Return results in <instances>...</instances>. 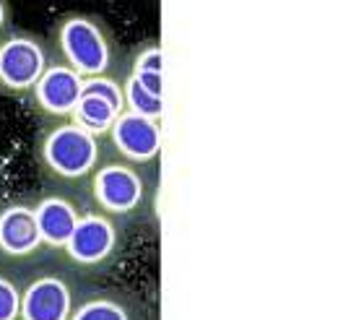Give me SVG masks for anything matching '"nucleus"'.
<instances>
[{
    "label": "nucleus",
    "instance_id": "1",
    "mask_svg": "<svg viewBox=\"0 0 356 320\" xmlns=\"http://www.w3.org/2000/svg\"><path fill=\"white\" fill-rule=\"evenodd\" d=\"M52 61L68 65L81 79L118 73L120 45L109 24L94 13H65L60 16L47 37Z\"/></svg>",
    "mask_w": 356,
    "mask_h": 320
},
{
    "label": "nucleus",
    "instance_id": "2",
    "mask_svg": "<svg viewBox=\"0 0 356 320\" xmlns=\"http://www.w3.org/2000/svg\"><path fill=\"white\" fill-rule=\"evenodd\" d=\"M34 157L40 170L60 182V185H73V182L89 180V175L102 159L99 138L91 136L73 120L47 122L37 133L34 141Z\"/></svg>",
    "mask_w": 356,
    "mask_h": 320
},
{
    "label": "nucleus",
    "instance_id": "3",
    "mask_svg": "<svg viewBox=\"0 0 356 320\" xmlns=\"http://www.w3.org/2000/svg\"><path fill=\"white\" fill-rule=\"evenodd\" d=\"M52 61L44 37L34 31L8 29L0 34V94L24 99Z\"/></svg>",
    "mask_w": 356,
    "mask_h": 320
},
{
    "label": "nucleus",
    "instance_id": "4",
    "mask_svg": "<svg viewBox=\"0 0 356 320\" xmlns=\"http://www.w3.org/2000/svg\"><path fill=\"white\" fill-rule=\"evenodd\" d=\"M89 193L97 211L112 219L133 216L146 203V180L136 164L122 159L99 161L89 175Z\"/></svg>",
    "mask_w": 356,
    "mask_h": 320
},
{
    "label": "nucleus",
    "instance_id": "5",
    "mask_svg": "<svg viewBox=\"0 0 356 320\" xmlns=\"http://www.w3.org/2000/svg\"><path fill=\"white\" fill-rule=\"evenodd\" d=\"M65 255L73 266L86 271L109 269L122 253V232L118 221L102 211H81L76 230L65 242Z\"/></svg>",
    "mask_w": 356,
    "mask_h": 320
},
{
    "label": "nucleus",
    "instance_id": "6",
    "mask_svg": "<svg viewBox=\"0 0 356 320\" xmlns=\"http://www.w3.org/2000/svg\"><path fill=\"white\" fill-rule=\"evenodd\" d=\"M81 86H83V79L76 70H70L68 65H63L58 61H50L44 73L31 86L26 99H29L31 110L37 112L42 120H70L73 107L81 99Z\"/></svg>",
    "mask_w": 356,
    "mask_h": 320
},
{
    "label": "nucleus",
    "instance_id": "7",
    "mask_svg": "<svg viewBox=\"0 0 356 320\" xmlns=\"http://www.w3.org/2000/svg\"><path fill=\"white\" fill-rule=\"evenodd\" d=\"M107 141L115 157L136 167H149L161 151V128L159 120L122 110L107 130Z\"/></svg>",
    "mask_w": 356,
    "mask_h": 320
},
{
    "label": "nucleus",
    "instance_id": "8",
    "mask_svg": "<svg viewBox=\"0 0 356 320\" xmlns=\"http://www.w3.org/2000/svg\"><path fill=\"white\" fill-rule=\"evenodd\" d=\"M70 310L73 291L58 273H42L21 289L19 320H68Z\"/></svg>",
    "mask_w": 356,
    "mask_h": 320
},
{
    "label": "nucleus",
    "instance_id": "9",
    "mask_svg": "<svg viewBox=\"0 0 356 320\" xmlns=\"http://www.w3.org/2000/svg\"><path fill=\"white\" fill-rule=\"evenodd\" d=\"M42 248L31 200H8L0 209V255L16 260L34 258Z\"/></svg>",
    "mask_w": 356,
    "mask_h": 320
},
{
    "label": "nucleus",
    "instance_id": "10",
    "mask_svg": "<svg viewBox=\"0 0 356 320\" xmlns=\"http://www.w3.org/2000/svg\"><path fill=\"white\" fill-rule=\"evenodd\" d=\"M31 209H34V219L40 227L42 245L50 250H63L81 216L76 200L63 193H44L37 200H31Z\"/></svg>",
    "mask_w": 356,
    "mask_h": 320
},
{
    "label": "nucleus",
    "instance_id": "11",
    "mask_svg": "<svg viewBox=\"0 0 356 320\" xmlns=\"http://www.w3.org/2000/svg\"><path fill=\"white\" fill-rule=\"evenodd\" d=\"M120 115L118 107H112L107 99H102V97H94V94H81L79 104L73 107V115H70V120L81 125L83 130H89L91 136H107L109 125L115 122V118Z\"/></svg>",
    "mask_w": 356,
    "mask_h": 320
},
{
    "label": "nucleus",
    "instance_id": "12",
    "mask_svg": "<svg viewBox=\"0 0 356 320\" xmlns=\"http://www.w3.org/2000/svg\"><path fill=\"white\" fill-rule=\"evenodd\" d=\"M122 110L151 118V120H161L164 104H161V97H154L130 73H125L122 76Z\"/></svg>",
    "mask_w": 356,
    "mask_h": 320
},
{
    "label": "nucleus",
    "instance_id": "13",
    "mask_svg": "<svg viewBox=\"0 0 356 320\" xmlns=\"http://www.w3.org/2000/svg\"><path fill=\"white\" fill-rule=\"evenodd\" d=\"M68 320H130L125 302L112 294H97L70 310Z\"/></svg>",
    "mask_w": 356,
    "mask_h": 320
},
{
    "label": "nucleus",
    "instance_id": "14",
    "mask_svg": "<svg viewBox=\"0 0 356 320\" xmlns=\"http://www.w3.org/2000/svg\"><path fill=\"white\" fill-rule=\"evenodd\" d=\"M81 94L102 97V99H107L112 107H118V110L122 112V79H120L118 73H102V76L83 79Z\"/></svg>",
    "mask_w": 356,
    "mask_h": 320
},
{
    "label": "nucleus",
    "instance_id": "15",
    "mask_svg": "<svg viewBox=\"0 0 356 320\" xmlns=\"http://www.w3.org/2000/svg\"><path fill=\"white\" fill-rule=\"evenodd\" d=\"M125 73L143 76V73H161V47L156 40L140 42L136 50L128 55Z\"/></svg>",
    "mask_w": 356,
    "mask_h": 320
},
{
    "label": "nucleus",
    "instance_id": "16",
    "mask_svg": "<svg viewBox=\"0 0 356 320\" xmlns=\"http://www.w3.org/2000/svg\"><path fill=\"white\" fill-rule=\"evenodd\" d=\"M21 289L0 273V320H19Z\"/></svg>",
    "mask_w": 356,
    "mask_h": 320
},
{
    "label": "nucleus",
    "instance_id": "17",
    "mask_svg": "<svg viewBox=\"0 0 356 320\" xmlns=\"http://www.w3.org/2000/svg\"><path fill=\"white\" fill-rule=\"evenodd\" d=\"M10 19H13L10 0H0V34H6L10 29Z\"/></svg>",
    "mask_w": 356,
    "mask_h": 320
}]
</instances>
